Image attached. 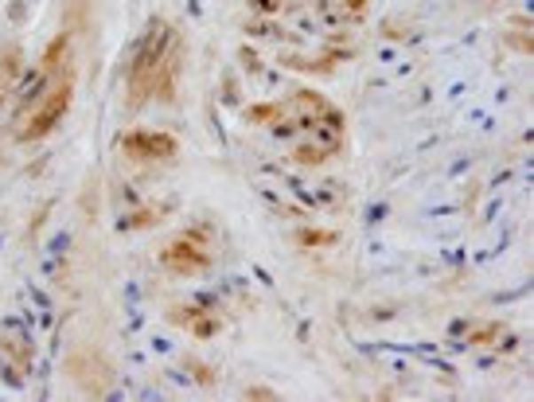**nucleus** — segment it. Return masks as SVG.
Returning <instances> with one entry per match:
<instances>
[{
  "instance_id": "nucleus-5",
  "label": "nucleus",
  "mask_w": 534,
  "mask_h": 402,
  "mask_svg": "<svg viewBox=\"0 0 534 402\" xmlns=\"http://www.w3.org/2000/svg\"><path fill=\"white\" fill-rule=\"evenodd\" d=\"M499 336H503L499 325H483V328H472L468 332V340H472V344H480V348H488V340H499Z\"/></svg>"
},
{
  "instance_id": "nucleus-2",
  "label": "nucleus",
  "mask_w": 534,
  "mask_h": 402,
  "mask_svg": "<svg viewBox=\"0 0 534 402\" xmlns=\"http://www.w3.org/2000/svg\"><path fill=\"white\" fill-rule=\"evenodd\" d=\"M71 98H75V75H63L51 91L43 94V102H39L35 110L24 117L20 137H24V141H39V137H47L59 122H63V114L71 110Z\"/></svg>"
},
{
  "instance_id": "nucleus-8",
  "label": "nucleus",
  "mask_w": 534,
  "mask_h": 402,
  "mask_svg": "<svg viewBox=\"0 0 534 402\" xmlns=\"http://www.w3.org/2000/svg\"><path fill=\"white\" fill-rule=\"evenodd\" d=\"M351 4H355V8H363V0H351Z\"/></svg>"
},
{
  "instance_id": "nucleus-6",
  "label": "nucleus",
  "mask_w": 534,
  "mask_h": 402,
  "mask_svg": "<svg viewBox=\"0 0 534 402\" xmlns=\"http://www.w3.org/2000/svg\"><path fill=\"white\" fill-rule=\"evenodd\" d=\"M301 242H332V234H320V231H304Z\"/></svg>"
},
{
  "instance_id": "nucleus-7",
  "label": "nucleus",
  "mask_w": 534,
  "mask_h": 402,
  "mask_svg": "<svg viewBox=\"0 0 534 402\" xmlns=\"http://www.w3.org/2000/svg\"><path fill=\"white\" fill-rule=\"evenodd\" d=\"M246 398H273V390H262V387L258 390H246Z\"/></svg>"
},
{
  "instance_id": "nucleus-4",
  "label": "nucleus",
  "mask_w": 534,
  "mask_h": 402,
  "mask_svg": "<svg viewBox=\"0 0 534 402\" xmlns=\"http://www.w3.org/2000/svg\"><path fill=\"white\" fill-rule=\"evenodd\" d=\"M122 149L130 156H137V161H172L176 141L168 133H130L122 141Z\"/></svg>"
},
{
  "instance_id": "nucleus-3",
  "label": "nucleus",
  "mask_w": 534,
  "mask_h": 402,
  "mask_svg": "<svg viewBox=\"0 0 534 402\" xmlns=\"http://www.w3.org/2000/svg\"><path fill=\"white\" fill-rule=\"evenodd\" d=\"M161 262L172 273H200L211 266V239L207 231H187L180 239H172L161 254Z\"/></svg>"
},
{
  "instance_id": "nucleus-1",
  "label": "nucleus",
  "mask_w": 534,
  "mask_h": 402,
  "mask_svg": "<svg viewBox=\"0 0 534 402\" xmlns=\"http://www.w3.org/2000/svg\"><path fill=\"white\" fill-rule=\"evenodd\" d=\"M168 75H172V32L164 20H156L148 28L145 43L137 47V59L130 67V98L133 106H141L145 98L168 91Z\"/></svg>"
}]
</instances>
